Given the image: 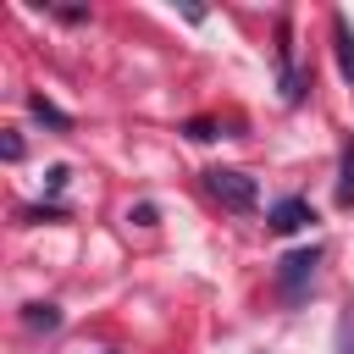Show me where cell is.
<instances>
[{"label": "cell", "mask_w": 354, "mask_h": 354, "mask_svg": "<svg viewBox=\"0 0 354 354\" xmlns=\"http://www.w3.org/2000/svg\"><path fill=\"white\" fill-rule=\"evenodd\" d=\"M210 194H216L227 210H254V199H260L254 177H243V171H210Z\"/></svg>", "instance_id": "obj_2"}, {"label": "cell", "mask_w": 354, "mask_h": 354, "mask_svg": "<svg viewBox=\"0 0 354 354\" xmlns=\"http://www.w3.org/2000/svg\"><path fill=\"white\" fill-rule=\"evenodd\" d=\"M55 321H61V315H55V304H28V326H33V332H39V326L50 332Z\"/></svg>", "instance_id": "obj_7"}, {"label": "cell", "mask_w": 354, "mask_h": 354, "mask_svg": "<svg viewBox=\"0 0 354 354\" xmlns=\"http://www.w3.org/2000/svg\"><path fill=\"white\" fill-rule=\"evenodd\" d=\"M315 249H293L282 266H277V293L282 299H304V288H310V277H315Z\"/></svg>", "instance_id": "obj_1"}, {"label": "cell", "mask_w": 354, "mask_h": 354, "mask_svg": "<svg viewBox=\"0 0 354 354\" xmlns=\"http://www.w3.org/2000/svg\"><path fill=\"white\" fill-rule=\"evenodd\" d=\"M28 105H33V116H44V122H50V127H66V111H55V105H50V100H44V94H33V100H28Z\"/></svg>", "instance_id": "obj_6"}, {"label": "cell", "mask_w": 354, "mask_h": 354, "mask_svg": "<svg viewBox=\"0 0 354 354\" xmlns=\"http://www.w3.org/2000/svg\"><path fill=\"white\" fill-rule=\"evenodd\" d=\"M304 221H315V216H310V199H277V205H271V227H277V232H299Z\"/></svg>", "instance_id": "obj_3"}, {"label": "cell", "mask_w": 354, "mask_h": 354, "mask_svg": "<svg viewBox=\"0 0 354 354\" xmlns=\"http://www.w3.org/2000/svg\"><path fill=\"white\" fill-rule=\"evenodd\" d=\"M332 50H337L343 77L354 83V28H348V17H332Z\"/></svg>", "instance_id": "obj_4"}, {"label": "cell", "mask_w": 354, "mask_h": 354, "mask_svg": "<svg viewBox=\"0 0 354 354\" xmlns=\"http://www.w3.org/2000/svg\"><path fill=\"white\" fill-rule=\"evenodd\" d=\"M337 354H354V304H343L337 315Z\"/></svg>", "instance_id": "obj_5"}]
</instances>
